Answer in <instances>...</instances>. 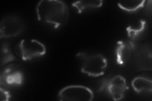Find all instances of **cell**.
Here are the masks:
<instances>
[{
    "label": "cell",
    "mask_w": 152,
    "mask_h": 101,
    "mask_svg": "<svg viewBox=\"0 0 152 101\" xmlns=\"http://www.w3.org/2000/svg\"><path fill=\"white\" fill-rule=\"evenodd\" d=\"M37 20L57 29L64 27L69 19L67 4L60 0H41L36 8Z\"/></svg>",
    "instance_id": "1"
},
{
    "label": "cell",
    "mask_w": 152,
    "mask_h": 101,
    "mask_svg": "<svg viewBox=\"0 0 152 101\" xmlns=\"http://www.w3.org/2000/svg\"><path fill=\"white\" fill-rule=\"evenodd\" d=\"M76 57L81 61L82 73L91 77L102 76L108 66V60L102 54L79 52Z\"/></svg>",
    "instance_id": "2"
},
{
    "label": "cell",
    "mask_w": 152,
    "mask_h": 101,
    "mask_svg": "<svg viewBox=\"0 0 152 101\" xmlns=\"http://www.w3.org/2000/svg\"><path fill=\"white\" fill-rule=\"evenodd\" d=\"M17 54L23 61L39 58L46 53V47L41 42L34 39H23L18 44Z\"/></svg>",
    "instance_id": "3"
},
{
    "label": "cell",
    "mask_w": 152,
    "mask_h": 101,
    "mask_svg": "<svg viewBox=\"0 0 152 101\" xmlns=\"http://www.w3.org/2000/svg\"><path fill=\"white\" fill-rule=\"evenodd\" d=\"M60 100L91 101L94 93L91 89L80 85H71L61 89L58 94Z\"/></svg>",
    "instance_id": "4"
},
{
    "label": "cell",
    "mask_w": 152,
    "mask_h": 101,
    "mask_svg": "<svg viewBox=\"0 0 152 101\" xmlns=\"http://www.w3.org/2000/svg\"><path fill=\"white\" fill-rule=\"evenodd\" d=\"M25 23L22 19L16 15L4 17L0 24V37H15L24 31Z\"/></svg>",
    "instance_id": "5"
},
{
    "label": "cell",
    "mask_w": 152,
    "mask_h": 101,
    "mask_svg": "<svg viewBox=\"0 0 152 101\" xmlns=\"http://www.w3.org/2000/svg\"><path fill=\"white\" fill-rule=\"evenodd\" d=\"M24 82V74L19 67L12 64L7 66L0 75L1 86H20Z\"/></svg>",
    "instance_id": "6"
},
{
    "label": "cell",
    "mask_w": 152,
    "mask_h": 101,
    "mask_svg": "<svg viewBox=\"0 0 152 101\" xmlns=\"http://www.w3.org/2000/svg\"><path fill=\"white\" fill-rule=\"evenodd\" d=\"M135 48L136 44L131 40L118 41L115 49L117 63L121 66L125 65L131 60Z\"/></svg>",
    "instance_id": "7"
},
{
    "label": "cell",
    "mask_w": 152,
    "mask_h": 101,
    "mask_svg": "<svg viewBox=\"0 0 152 101\" xmlns=\"http://www.w3.org/2000/svg\"><path fill=\"white\" fill-rule=\"evenodd\" d=\"M107 90L113 100H122L128 90L126 78L119 75L113 76L109 80Z\"/></svg>",
    "instance_id": "8"
},
{
    "label": "cell",
    "mask_w": 152,
    "mask_h": 101,
    "mask_svg": "<svg viewBox=\"0 0 152 101\" xmlns=\"http://www.w3.org/2000/svg\"><path fill=\"white\" fill-rule=\"evenodd\" d=\"M128 37L132 41H139L144 39L148 33V25L147 22L142 19L139 21L137 27L128 26L126 28Z\"/></svg>",
    "instance_id": "9"
},
{
    "label": "cell",
    "mask_w": 152,
    "mask_h": 101,
    "mask_svg": "<svg viewBox=\"0 0 152 101\" xmlns=\"http://www.w3.org/2000/svg\"><path fill=\"white\" fill-rule=\"evenodd\" d=\"M131 85L133 89L137 94L151 93L152 81L151 79L143 76H137L133 79Z\"/></svg>",
    "instance_id": "10"
},
{
    "label": "cell",
    "mask_w": 152,
    "mask_h": 101,
    "mask_svg": "<svg viewBox=\"0 0 152 101\" xmlns=\"http://www.w3.org/2000/svg\"><path fill=\"white\" fill-rule=\"evenodd\" d=\"M103 4L102 0H93V1H75L72 3V7L77 10L79 13H82L89 9H94L101 8Z\"/></svg>",
    "instance_id": "11"
},
{
    "label": "cell",
    "mask_w": 152,
    "mask_h": 101,
    "mask_svg": "<svg viewBox=\"0 0 152 101\" xmlns=\"http://www.w3.org/2000/svg\"><path fill=\"white\" fill-rule=\"evenodd\" d=\"M146 1H123L117 3V5L122 10L127 13H136L145 7Z\"/></svg>",
    "instance_id": "12"
},
{
    "label": "cell",
    "mask_w": 152,
    "mask_h": 101,
    "mask_svg": "<svg viewBox=\"0 0 152 101\" xmlns=\"http://www.w3.org/2000/svg\"><path fill=\"white\" fill-rule=\"evenodd\" d=\"M16 60L10 44L7 42L2 43L1 47V65L3 66Z\"/></svg>",
    "instance_id": "13"
},
{
    "label": "cell",
    "mask_w": 152,
    "mask_h": 101,
    "mask_svg": "<svg viewBox=\"0 0 152 101\" xmlns=\"http://www.w3.org/2000/svg\"><path fill=\"white\" fill-rule=\"evenodd\" d=\"M11 97V94L8 90L3 89L2 86L0 88V97H1V101H8Z\"/></svg>",
    "instance_id": "14"
}]
</instances>
